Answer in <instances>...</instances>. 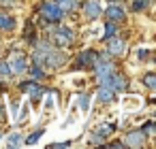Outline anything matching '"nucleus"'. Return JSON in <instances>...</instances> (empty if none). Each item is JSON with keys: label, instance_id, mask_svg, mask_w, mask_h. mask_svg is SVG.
I'll return each instance as SVG.
<instances>
[{"label": "nucleus", "instance_id": "obj_1", "mask_svg": "<svg viewBox=\"0 0 156 149\" xmlns=\"http://www.w3.org/2000/svg\"><path fill=\"white\" fill-rule=\"evenodd\" d=\"M41 15L47 22H60L62 15H64V11L60 9L58 2H45V5H41Z\"/></svg>", "mask_w": 156, "mask_h": 149}, {"label": "nucleus", "instance_id": "obj_2", "mask_svg": "<svg viewBox=\"0 0 156 149\" xmlns=\"http://www.w3.org/2000/svg\"><path fill=\"white\" fill-rule=\"evenodd\" d=\"M73 39H75V32H73L71 28H66V26H60V28L54 32V43H56V47H66V45L73 43Z\"/></svg>", "mask_w": 156, "mask_h": 149}, {"label": "nucleus", "instance_id": "obj_3", "mask_svg": "<svg viewBox=\"0 0 156 149\" xmlns=\"http://www.w3.org/2000/svg\"><path fill=\"white\" fill-rule=\"evenodd\" d=\"M96 60H98V56H96L92 49H88V51H83V53H79V56H77V60H75L73 68H92Z\"/></svg>", "mask_w": 156, "mask_h": 149}, {"label": "nucleus", "instance_id": "obj_4", "mask_svg": "<svg viewBox=\"0 0 156 149\" xmlns=\"http://www.w3.org/2000/svg\"><path fill=\"white\" fill-rule=\"evenodd\" d=\"M45 64H49L51 68H60L66 64V56L60 51V49H51L47 56H45Z\"/></svg>", "mask_w": 156, "mask_h": 149}, {"label": "nucleus", "instance_id": "obj_5", "mask_svg": "<svg viewBox=\"0 0 156 149\" xmlns=\"http://www.w3.org/2000/svg\"><path fill=\"white\" fill-rule=\"evenodd\" d=\"M92 68H94V75H96L98 79H103V77H107V75L113 73V64H111L109 60H96Z\"/></svg>", "mask_w": 156, "mask_h": 149}, {"label": "nucleus", "instance_id": "obj_6", "mask_svg": "<svg viewBox=\"0 0 156 149\" xmlns=\"http://www.w3.org/2000/svg\"><path fill=\"white\" fill-rule=\"evenodd\" d=\"M20 87H22V92H26L32 100H39V98L43 96V90H41V85H39L37 81H26V83H22Z\"/></svg>", "mask_w": 156, "mask_h": 149}, {"label": "nucleus", "instance_id": "obj_7", "mask_svg": "<svg viewBox=\"0 0 156 149\" xmlns=\"http://www.w3.org/2000/svg\"><path fill=\"white\" fill-rule=\"evenodd\" d=\"M145 143V132L143 130H133L130 134H126V143L124 145H128V147H141Z\"/></svg>", "mask_w": 156, "mask_h": 149}, {"label": "nucleus", "instance_id": "obj_8", "mask_svg": "<svg viewBox=\"0 0 156 149\" xmlns=\"http://www.w3.org/2000/svg\"><path fill=\"white\" fill-rule=\"evenodd\" d=\"M83 15L88 19H96L101 15V5L96 2V0H88V2L83 5Z\"/></svg>", "mask_w": 156, "mask_h": 149}, {"label": "nucleus", "instance_id": "obj_9", "mask_svg": "<svg viewBox=\"0 0 156 149\" xmlns=\"http://www.w3.org/2000/svg\"><path fill=\"white\" fill-rule=\"evenodd\" d=\"M105 15L109 17V22H120V19H124V9L120 7V5H109L107 7V11H105Z\"/></svg>", "mask_w": 156, "mask_h": 149}, {"label": "nucleus", "instance_id": "obj_10", "mask_svg": "<svg viewBox=\"0 0 156 149\" xmlns=\"http://www.w3.org/2000/svg\"><path fill=\"white\" fill-rule=\"evenodd\" d=\"M9 66H11V73H24V70H28V60L24 58V56H15L11 62H9Z\"/></svg>", "mask_w": 156, "mask_h": 149}, {"label": "nucleus", "instance_id": "obj_11", "mask_svg": "<svg viewBox=\"0 0 156 149\" xmlns=\"http://www.w3.org/2000/svg\"><path fill=\"white\" fill-rule=\"evenodd\" d=\"M107 51L111 53V56H122L124 53V41H120V39H107Z\"/></svg>", "mask_w": 156, "mask_h": 149}, {"label": "nucleus", "instance_id": "obj_12", "mask_svg": "<svg viewBox=\"0 0 156 149\" xmlns=\"http://www.w3.org/2000/svg\"><path fill=\"white\" fill-rule=\"evenodd\" d=\"M113 96H115V92H113L111 87H107V85H101V87H98V92H96V98H98V102H103V104L111 102V100H113Z\"/></svg>", "mask_w": 156, "mask_h": 149}, {"label": "nucleus", "instance_id": "obj_13", "mask_svg": "<svg viewBox=\"0 0 156 149\" xmlns=\"http://www.w3.org/2000/svg\"><path fill=\"white\" fill-rule=\"evenodd\" d=\"M122 104H124V111H139L143 107V100L139 96H126Z\"/></svg>", "mask_w": 156, "mask_h": 149}, {"label": "nucleus", "instance_id": "obj_14", "mask_svg": "<svg viewBox=\"0 0 156 149\" xmlns=\"http://www.w3.org/2000/svg\"><path fill=\"white\" fill-rule=\"evenodd\" d=\"M15 28V19L7 13H0V30H13Z\"/></svg>", "mask_w": 156, "mask_h": 149}, {"label": "nucleus", "instance_id": "obj_15", "mask_svg": "<svg viewBox=\"0 0 156 149\" xmlns=\"http://www.w3.org/2000/svg\"><path fill=\"white\" fill-rule=\"evenodd\" d=\"M111 132H113V126H109V124H101V126H96V130H94V134H96L98 138H107Z\"/></svg>", "mask_w": 156, "mask_h": 149}, {"label": "nucleus", "instance_id": "obj_16", "mask_svg": "<svg viewBox=\"0 0 156 149\" xmlns=\"http://www.w3.org/2000/svg\"><path fill=\"white\" fill-rule=\"evenodd\" d=\"M7 145H9V147H20V145H24V141H22V134H20V132H13V134L9 136Z\"/></svg>", "mask_w": 156, "mask_h": 149}, {"label": "nucleus", "instance_id": "obj_17", "mask_svg": "<svg viewBox=\"0 0 156 149\" xmlns=\"http://www.w3.org/2000/svg\"><path fill=\"white\" fill-rule=\"evenodd\" d=\"M77 104H79V109L86 113L88 109H90V96H86V94H81V96H77Z\"/></svg>", "mask_w": 156, "mask_h": 149}, {"label": "nucleus", "instance_id": "obj_18", "mask_svg": "<svg viewBox=\"0 0 156 149\" xmlns=\"http://www.w3.org/2000/svg\"><path fill=\"white\" fill-rule=\"evenodd\" d=\"M143 83H145V87H150V90L156 92V75H152V73L143 75Z\"/></svg>", "mask_w": 156, "mask_h": 149}, {"label": "nucleus", "instance_id": "obj_19", "mask_svg": "<svg viewBox=\"0 0 156 149\" xmlns=\"http://www.w3.org/2000/svg\"><path fill=\"white\" fill-rule=\"evenodd\" d=\"M115 34V24L113 22H109L107 26H105V34H103V41H107V39H111Z\"/></svg>", "mask_w": 156, "mask_h": 149}, {"label": "nucleus", "instance_id": "obj_20", "mask_svg": "<svg viewBox=\"0 0 156 149\" xmlns=\"http://www.w3.org/2000/svg\"><path fill=\"white\" fill-rule=\"evenodd\" d=\"M41 136H43V130H34V132H32V134H30V136H28L24 143H26V145H34V143L41 138Z\"/></svg>", "mask_w": 156, "mask_h": 149}, {"label": "nucleus", "instance_id": "obj_21", "mask_svg": "<svg viewBox=\"0 0 156 149\" xmlns=\"http://www.w3.org/2000/svg\"><path fill=\"white\" fill-rule=\"evenodd\" d=\"M58 5H60V9H62V11H73L77 2H75V0H60Z\"/></svg>", "mask_w": 156, "mask_h": 149}, {"label": "nucleus", "instance_id": "obj_22", "mask_svg": "<svg viewBox=\"0 0 156 149\" xmlns=\"http://www.w3.org/2000/svg\"><path fill=\"white\" fill-rule=\"evenodd\" d=\"M9 75H11V66H9V62L0 60V77H9Z\"/></svg>", "mask_w": 156, "mask_h": 149}, {"label": "nucleus", "instance_id": "obj_23", "mask_svg": "<svg viewBox=\"0 0 156 149\" xmlns=\"http://www.w3.org/2000/svg\"><path fill=\"white\" fill-rule=\"evenodd\" d=\"M147 2H150V0H135V2H133V11H141V9H145Z\"/></svg>", "mask_w": 156, "mask_h": 149}, {"label": "nucleus", "instance_id": "obj_24", "mask_svg": "<svg viewBox=\"0 0 156 149\" xmlns=\"http://www.w3.org/2000/svg\"><path fill=\"white\" fill-rule=\"evenodd\" d=\"M30 75H32L34 79H43V77H45V73H43L41 68H37V66H34V68H30Z\"/></svg>", "mask_w": 156, "mask_h": 149}, {"label": "nucleus", "instance_id": "obj_25", "mask_svg": "<svg viewBox=\"0 0 156 149\" xmlns=\"http://www.w3.org/2000/svg\"><path fill=\"white\" fill-rule=\"evenodd\" d=\"M45 109H47V111H49V109H54V92L45 98Z\"/></svg>", "mask_w": 156, "mask_h": 149}, {"label": "nucleus", "instance_id": "obj_26", "mask_svg": "<svg viewBox=\"0 0 156 149\" xmlns=\"http://www.w3.org/2000/svg\"><path fill=\"white\" fill-rule=\"evenodd\" d=\"M11 113H13V117L17 115V102H11Z\"/></svg>", "mask_w": 156, "mask_h": 149}, {"label": "nucleus", "instance_id": "obj_27", "mask_svg": "<svg viewBox=\"0 0 156 149\" xmlns=\"http://www.w3.org/2000/svg\"><path fill=\"white\" fill-rule=\"evenodd\" d=\"M137 56H139V58H145V56H147V49H139Z\"/></svg>", "mask_w": 156, "mask_h": 149}, {"label": "nucleus", "instance_id": "obj_28", "mask_svg": "<svg viewBox=\"0 0 156 149\" xmlns=\"http://www.w3.org/2000/svg\"><path fill=\"white\" fill-rule=\"evenodd\" d=\"M26 115H28V107H24V109H22V115H20V119H26Z\"/></svg>", "mask_w": 156, "mask_h": 149}, {"label": "nucleus", "instance_id": "obj_29", "mask_svg": "<svg viewBox=\"0 0 156 149\" xmlns=\"http://www.w3.org/2000/svg\"><path fill=\"white\" fill-rule=\"evenodd\" d=\"M109 147H124V143H120V141H113V143H109Z\"/></svg>", "mask_w": 156, "mask_h": 149}, {"label": "nucleus", "instance_id": "obj_30", "mask_svg": "<svg viewBox=\"0 0 156 149\" xmlns=\"http://www.w3.org/2000/svg\"><path fill=\"white\" fill-rule=\"evenodd\" d=\"M69 145H71V143H54L51 147H69Z\"/></svg>", "mask_w": 156, "mask_h": 149}, {"label": "nucleus", "instance_id": "obj_31", "mask_svg": "<svg viewBox=\"0 0 156 149\" xmlns=\"http://www.w3.org/2000/svg\"><path fill=\"white\" fill-rule=\"evenodd\" d=\"M0 5H13V0H0Z\"/></svg>", "mask_w": 156, "mask_h": 149}, {"label": "nucleus", "instance_id": "obj_32", "mask_svg": "<svg viewBox=\"0 0 156 149\" xmlns=\"http://www.w3.org/2000/svg\"><path fill=\"white\" fill-rule=\"evenodd\" d=\"M111 2H118V0H111Z\"/></svg>", "mask_w": 156, "mask_h": 149}, {"label": "nucleus", "instance_id": "obj_33", "mask_svg": "<svg viewBox=\"0 0 156 149\" xmlns=\"http://www.w3.org/2000/svg\"><path fill=\"white\" fill-rule=\"evenodd\" d=\"M56 2H60V0H56Z\"/></svg>", "mask_w": 156, "mask_h": 149}]
</instances>
